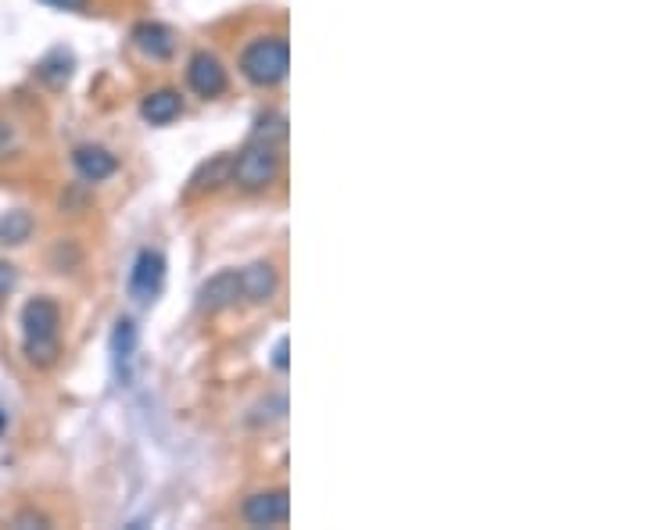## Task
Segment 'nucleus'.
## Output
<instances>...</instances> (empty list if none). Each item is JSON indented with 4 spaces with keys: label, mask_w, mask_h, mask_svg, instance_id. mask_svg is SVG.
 <instances>
[{
    "label": "nucleus",
    "mask_w": 645,
    "mask_h": 530,
    "mask_svg": "<svg viewBox=\"0 0 645 530\" xmlns=\"http://www.w3.org/2000/svg\"><path fill=\"white\" fill-rule=\"evenodd\" d=\"M241 273H233V269H226V273H215L212 280L205 283L198 291V308L201 312H226V308H233L237 301H241Z\"/></svg>",
    "instance_id": "5"
},
{
    "label": "nucleus",
    "mask_w": 645,
    "mask_h": 530,
    "mask_svg": "<svg viewBox=\"0 0 645 530\" xmlns=\"http://www.w3.org/2000/svg\"><path fill=\"white\" fill-rule=\"evenodd\" d=\"M230 176H233V154H215L212 162H205L198 172H194L187 194L198 197V194H205V190H219L223 183H230Z\"/></svg>",
    "instance_id": "10"
},
{
    "label": "nucleus",
    "mask_w": 645,
    "mask_h": 530,
    "mask_svg": "<svg viewBox=\"0 0 645 530\" xmlns=\"http://www.w3.org/2000/svg\"><path fill=\"white\" fill-rule=\"evenodd\" d=\"M273 366L280 369V373H284V369H287V337H280V341H276V351H273Z\"/></svg>",
    "instance_id": "17"
},
{
    "label": "nucleus",
    "mask_w": 645,
    "mask_h": 530,
    "mask_svg": "<svg viewBox=\"0 0 645 530\" xmlns=\"http://www.w3.org/2000/svg\"><path fill=\"white\" fill-rule=\"evenodd\" d=\"M287 516H291V495L284 488L258 491L244 502V520L251 527H280V523H287Z\"/></svg>",
    "instance_id": "4"
},
{
    "label": "nucleus",
    "mask_w": 645,
    "mask_h": 530,
    "mask_svg": "<svg viewBox=\"0 0 645 530\" xmlns=\"http://www.w3.org/2000/svg\"><path fill=\"white\" fill-rule=\"evenodd\" d=\"M33 233V215L29 212H8L0 219V244H26Z\"/></svg>",
    "instance_id": "14"
},
{
    "label": "nucleus",
    "mask_w": 645,
    "mask_h": 530,
    "mask_svg": "<svg viewBox=\"0 0 645 530\" xmlns=\"http://www.w3.org/2000/svg\"><path fill=\"white\" fill-rule=\"evenodd\" d=\"M180 112H183V101L176 90H155V94H147L144 104H140V115L151 126H169L172 119H180Z\"/></svg>",
    "instance_id": "12"
},
{
    "label": "nucleus",
    "mask_w": 645,
    "mask_h": 530,
    "mask_svg": "<svg viewBox=\"0 0 645 530\" xmlns=\"http://www.w3.org/2000/svg\"><path fill=\"white\" fill-rule=\"evenodd\" d=\"M241 294L248 301H269L276 294V269L269 262H255L241 273Z\"/></svg>",
    "instance_id": "11"
},
{
    "label": "nucleus",
    "mask_w": 645,
    "mask_h": 530,
    "mask_svg": "<svg viewBox=\"0 0 645 530\" xmlns=\"http://www.w3.org/2000/svg\"><path fill=\"white\" fill-rule=\"evenodd\" d=\"M291 69V47L284 36H262L241 54V72L255 86H276L287 79Z\"/></svg>",
    "instance_id": "2"
},
{
    "label": "nucleus",
    "mask_w": 645,
    "mask_h": 530,
    "mask_svg": "<svg viewBox=\"0 0 645 530\" xmlns=\"http://www.w3.org/2000/svg\"><path fill=\"white\" fill-rule=\"evenodd\" d=\"M187 83L198 97H219L226 90L223 61L215 58V54H208V51L194 54V58H190V69H187Z\"/></svg>",
    "instance_id": "6"
},
{
    "label": "nucleus",
    "mask_w": 645,
    "mask_h": 530,
    "mask_svg": "<svg viewBox=\"0 0 645 530\" xmlns=\"http://www.w3.org/2000/svg\"><path fill=\"white\" fill-rule=\"evenodd\" d=\"M133 351H137V326L129 323V319H119L112 334V359H115V369H119V377H129Z\"/></svg>",
    "instance_id": "13"
},
{
    "label": "nucleus",
    "mask_w": 645,
    "mask_h": 530,
    "mask_svg": "<svg viewBox=\"0 0 645 530\" xmlns=\"http://www.w3.org/2000/svg\"><path fill=\"white\" fill-rule=\"evenodd\" d=\"M15 283H18L15 265H11V262H0V298H8V294L15 291Z\"/></svg>",
    "instance_id": "15"
},
{
    "label": "nucleus",
    "mask_w": 645,
    "mask_h": 530,
    "mask_svg": "<svg viewBox=\"0 0 645 530\" xmlns=\"http://www.w3.org/2000/svg\"><path fill=\"white\" fill-rule=\"evenodd\" d=\"M58 326L61 308L51 298H33L22 308V334H26V355L33 366H51L58 359Z\"/></svg>",
    "instance_id": "1"
},
{
    "label": "nucleus",
    "mask_w": 645,
    "mask_h": 530,
    "mask_svg": "<svg viewBox=\"0 0 645 530\" xmlns=\"http://www.w3.org/2000/svg\"><path fill=\"white\" fill-rule=\"evenodd\" d=\"M29 523H36V527H51V520L40 513H18L15 516V527H29Z\"/></svg>",
    "instance_id": "16"
},
{
    "label": "nucleus",
    "mask_w": 645,
    "mask_h": 530,
    "mask_svg": "<svg viewBox=\"0 0 645 530\" xmlns=\"http://www.w3.org/2000/svg\"><path fill=\"white\" fill-rule=\"evenodd\" d=\"M133 43H137L140 51L147 54V58H169L172 51H176V40H172V29L162 26V22H140L137 29H133Z\"/></svg>",
    "instance_id": "9"
},
{
    "label": "nucleus",
    "mask_w": 645,
    "mask_h": 530,
    "mask_svg": "<svg viewBox=\"0 0 645 530\" xmlns=\"http://www.w3.org/2000/svg\"><path fill=\"white\" fill-rule=\"evenodd\" d=\"M72 162H76V172L86 183H104L108 176H115V169H119V158H115L112 151L90 147V144L79 147V151L72 154Z\"/></svg>",
    "instance_id": "8"
},
{
    "label": "nucleus",
    "mask_w": 645,
    "mask_h": 530,
    "mask_svg": "<svg viewBox=\"0 0 645 530\" xmlns=\"http://www.w3.org/2000/svg\"><path fill=\"white\" fill-rule=\"evenodd\" d=\"M47 4H54V8H83V0H47Z\"/></svg>",
    "instance_id": "19"
},
{
    "label": "nucleus",
    "mask_w": 645,
    "mask_h": 530,
    "mask_svg": "<svg viewBox=\"0 0 645 530\" xmlns=\"http://www.w3.org/2000/svg\"><path fill=\"white\" fill-rule=\"evenodd\" d=\"M165 283V258L158 251H140L137 265H133V276H129V291L137 294L140 301H151Z\"/></svg>",
    "instance_id": "7"
},
{
    "label": "nucleus",
    "mask_w": 645,
    "mask_h": 530,
    "mask_svg": "<svg viewBox=\"0 0 645 530\" xmlns=\"http://www.w3.org/2000/svg\"><path fill=\"white\" fill-rule=\"evenodd\" d=\"M11 140H15V126H11L8 119H0V151H4Z\"/></svg>",
    "instance_id": "18"
},
{
    "label": "nucleus",
    "mask_w": 645,
    "mask_h": 530,
    "mask_svg": "<svg viewBox=\"0 0 645 530\" xmlns=\"http://www.w3.org/2000/svg\"><path fill=\"white\" fill-rule=\"evenodd\" d=\"M0 419H4V416H0Z\"/></svg>",
    "instance_id": "20"
},
{
    "label": "nucleus",
    "mask_w": 645,
    "mask_h": 530,
    "mask_svg": "<svg viewBox=\"0 0 645 530\" xmlns=\"http://www.w3.org/2000/svg\"><path fill=\"white\" fill-rule=\"evenodd\" d=\"M276 176H280V144L266 137H255L233 158L230 183H237L241 190H266Z\"/></svg>",
    "instance_id": "3"
}]
</instances>
